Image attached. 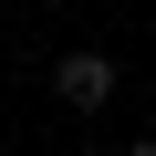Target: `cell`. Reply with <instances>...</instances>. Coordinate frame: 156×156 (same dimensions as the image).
I'll return each instance as SVG.
<instances>
[{"label":"cell","mask_w":156,"mask_h":156,"mask_svg":"<svg viewBox=\"0 0 156 156\" xmlns=\"http://www.w3.org/2000/svg\"><path fill=\"white\" fill-rule=\"evenodd\" d=\"M52 94H62V104H73V115H104V104H115V94H125V62H115V52H94V42H83V52H62V62H52Z\"/></svg>","instance_id":"1"},{"label":"cell","mask_w":156,"mask_h":156,"mask_svg":"<svg viewBox=\"0 0 156 156\" xmlns=\"http://www.w3.org/2000/svg\"><path fill=\"white\" fill-rule=\"evenodd\" d=\"M125 156H156V135H135V146H125Z\"/></svg>","instance_id":"2"}]
</instances>
